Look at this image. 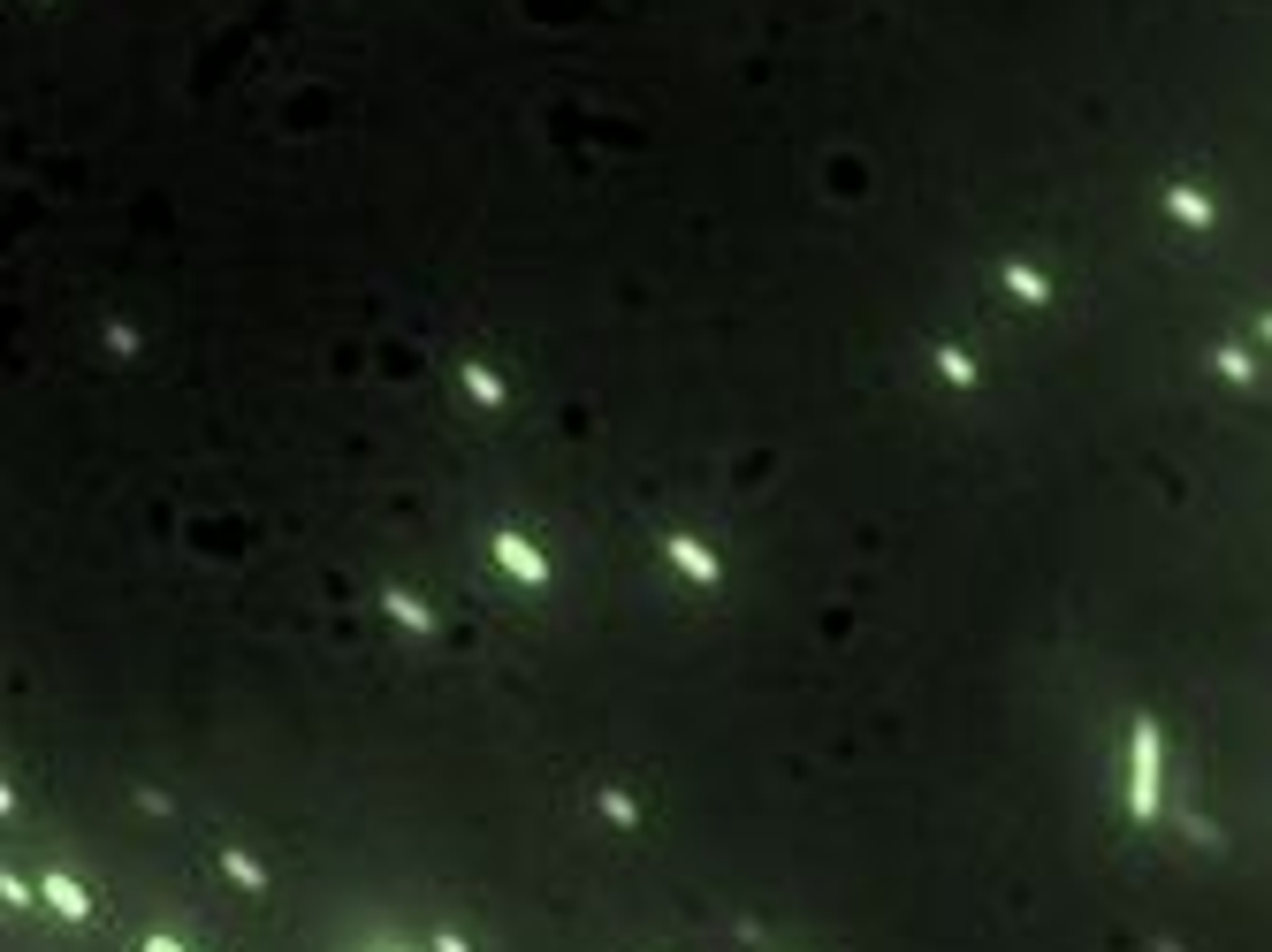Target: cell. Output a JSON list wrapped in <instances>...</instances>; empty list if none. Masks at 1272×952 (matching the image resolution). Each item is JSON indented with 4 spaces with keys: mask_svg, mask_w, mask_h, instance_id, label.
<instances>
[{
    "mask_svg": "<svg viewBox=\"0 0 1272 952\" xmlns=\"http://www.w3.org/2000/svg\"><path fill=\"white\" fill-rule=\"evenodd\" d=\"M495 557H503V564H511V572H519V579H534V587H541V579H549V564H541V557H534V549H526V534H495Z\"/></svg>",
    "mask_w": 1272,
    "mask_h": 952,
    "instance_id": "obj_1",
    "label": "cell"
},
{
    "mask_svg": "<svg viewBox=\"0 0 1272 952\" xmlns=\"http://www.w3.org/2000/svg\"><path fill=\"white\" fill-rule=\"evenodd\" d=\"M670 564H678V572H694V579H717V557H709L702 542H686V534L670 542Z\"/></svg>",
    "mask_w": 1272,
    "mask_h": 952,
    "instance_id": "obj_2",
    "label": "cell"
},
{
    "mask_svg": "<svg viewBox=\"0 0 1272 952\" xmlns=\"http://www.w3.org/2000/svg\"><path fill=\"white\" fill-rule=\"evenodd\" d=\"M39 892L54 899V914H92V899H84V884H69V877H46Z\"/></svg>",
    "mask_w": 1272,
    "mask_h": 952,
    "instance_id": "obj_3",
    "label": "cell"
},
{
    "mask_svg": "<svg viewBox=\"0 0 1272 952\" xmlns=\"http://www.w3.org/2000/svg\"><path fill=\"white\" fill-rule=\"evenodd\" d=\"M381 602H389V618H396V625H411V633H428V625H435L428 610H419V594H404V587H389Z\"/></svg>",
    "mask_w": 1272,
    "mask_h": 952,
    "instance_id": "obj_4",
    "label": "cell"
},
{
    "mask_svg": "<svg viewBox=\"0 0 1272 952\" xmlns=\"http://www.w3.org/2000/svg\"><path fill=\"white\" fill-rule=\"evenodd\" d=\"M465 389H473V396H480V404H503V381H495V374H488V366H465Z\"/></svg>",
    "mask_w": 1272,
    "mask_h": 952,
    "instance_id": "obj_5",
    "label": "cell"
},
{
    "mask_svg": "<svg viewBox=\"0 0 1272 952\" xmlns=\"http://www.w3.org/2000/svg\"><path fill=\"white\" fill-rule=\"evenodd\" d=\"M938 366H945V381H975V366H968V351H938Z\"/></svg>",
    "mask_w": 1272,
    "mask_h": 952,
    "instance_id": "obj_6",
    "label": "cell"
},
{
    "mask_svg": "<svg viewBox=\"0 0 1272 952\" xmlns=\"http://www.w3.org/2000/svg\"><path fill=\"white\" fill-rule=\"evenodd\" d=\"M145 952H184V944H168V937H153V944H145Z\"/></svg>",
    "mask_w": 1272,
    "mask_h": 952,
    "instance_id": "obj_7",
    "label": "cell"
}]
</instances>
